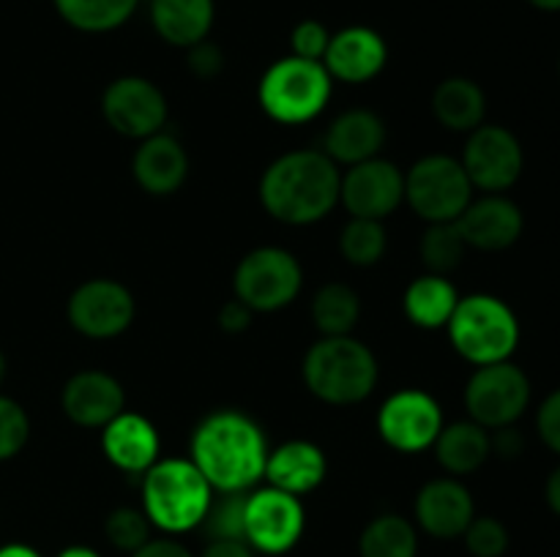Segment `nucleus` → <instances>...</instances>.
<instances>
[{"label":"nucleus","instance_id":"nucleus-14","mask_svg":"<svg viewBox=\"0 0 560 557\" xmlns=\"http://www.w3.org/2000/svg\"><path fill=\"white\" fill-rule=\"evenodd\" d=\"M135 295L115 278H88L66 304L71 328L88 339H115L135 322Z\"/></svg>","mask_w":560,"mask_h":557},{"label":"nucleus","instance_id":"nucleus-9","mask_svg":"<svg viewBox=\"0 0 560 557\" xmlns=\"http://www.w3.org/2000/svg\"><path fill=\"white\" fill-rule=\"evenodd\" d=\"M530 404V380L512 360L476 366L465 386V410L487 431L514 426Z\"/></svg>","mask_w":560,"mask_h":557},{"label":"nucleus","instance_id":"nucleus-44","mask_svg":"<svg viewBox=\"0 0 560 557\" xmlns=\"http://www.w3.org/2000/svg\"><path fill=\"white\" fill-rule=\"evenodd\" d=\"M545 500H547V506H550V511L556 513V517H560V464L552 470L550 478H547Z\"/></svg>","mask_w":560,"mask_h":557},{"label":"nucleus","instance_id":"nucleus-7","mask_svg":"<svg viewBox=\"0 0 560 557\" xmlns=\"http://www.w3.org/2000/svg\"><path fill=\"white\" fill-rule=\"evenodd\" d=\"M304 287V268L282 246H257L246 251L233 273L235 298L252 311H279L293 304Z\"/></svg>","mask_w":560,"mask_h":557},{"label":"nucleus","instance_id":"nucleus-3","mask_svg":"<svg viewBox=\"0 0 560 557\" xmlns=\"http://www.w3.org/2000/svg\"><path fill=\"white\" fill-rule=\"evenodd\" d=\"M306 388L326 404L348 407L372 396L377 386V358L364 342L350 336H320L301 364Z\"/></svg>","mask_w":560,"mask_h":557},{"label":"nucleus","instance_id":"nucleus-34","mask_svg":"<svg viewBox=\"0 0 560 557\" xmlns=\"http://www.w3.org/2000/svg\"><path fill=\"white\" fill-rule=\"evenodd\" d=\"M153 524L148 522L145 511L142 508H131V506H120L113 508L104 519V535H107L109 546L118 552H137L140 546H145L148 541L153 538L151 535Z\"/></svg>","mask_w":560,"mask_h":557},{"label":"nucleus","instance_id":"nucleus-45","mask_svg":"<svg viewBox=\"0 0 560 557\" xmlns=\"http://www.w3.org/2000/svg\"><path fill=\"white\" fill-rule=\"evenodd\" d=\"M0 557H42V555L27 544H5L0 546Z\"/></svg>","mask_w":560,"mask_h":557},{"label":"nucleus","instance_id":"nucleus-27","mask_svg":"<svg viewBox=\"0 0 560 557\" xmlns=\"http://www.w3.org/2000/svg\"><path fill=\"white\" fill-rule=\"evenodd\" d=\"M457 304V287L446 276H438V273H424V276L413 278L402 295L405 317L416 328H424V331L446 328Z\"/></svg>","mask_w":560,"mask_h":557},{"label":"nucleus","instance_id":"nucleus-28","mask_svg":"<svg viewBox=\"0 0 560 557\" xmlns=\"http://www.w3.org/2000/svg\"><path fill=\"white\" fill-rule=\"evenodd\" d=\"M419 530L402 513H381L370 519L359 535V557H416Z\"/></svg>","mask_w":560,"mask_h":557},{"label":"nucleus","instance_id":"nucleus-25","mask_svg":"<svg viewBox=\"0 0 560 557\" xmlns=\"http://www.w3.org/2000/svg\"><path fill=\"white\" fill-rule=\"evenodd\" d=\"M432 112L443 129L470 134L485 123L487 96L479 82L468 76H448L432 93Z\"/></svg>","mask_w":560,"mask_h":557},{"label":"nucleus","instance_id":"nucleus-1","mask_svg":"<svg viewBox=\"0 0 560 557\" xmlns=\"http://www.w3.org/2000/svg\"><path fill=\"white\" fill-rule=\"evenodd\" d=\"M268 440L241 410H213L191 431L189 459L213 491H249L266 475Z\"/></svg>","mask_w":560,"mask_h":557},{"label":"nucleus","instance_id":"nucleus-4","mask_svg":"<svg viewBox=\"0 0 560 557\" xmlns=\"http://www.w3.org/2000/svg\"><path fill=\"white\" fill-rule=\"evenodd\" d=\"M213 489L191 459H159L142 473V511L167 535L197 530L206 519Z\"/></svg>","mask_w":560,"mask_h":557},{"label":"nucleus","instance_id":"nucleus-38","mask_svg":"<svg viewBox=\"0 0 560 557\" xmlns=\"http://www.w3.org/2000/svg\"><path fill=\"white\" fill-rule=\"evenodd\" d=\"M186 66H189V71L197 80H213V76H219L224 71L222 47L208 42V38L191 44V47L186 49Z\"/></svg>","mask_w":560,"mask_h":557},{"label":"nucleus","instance_id":"nucleus-21","mask_svg":"<svg viewBox=\"0 0 560 557\" xmlns=\"http://www.w3.org/2000/svg\"><path fill=\"white\" fill-rule=\"evenodd\" d=\"M102 451L109 459V464L118 467L120 473L142 475L159 462L162 440H159L156 426L145 415L124 410L104 426Z\"/></svg>","mask_w":560,"mask_h":557},{"label":"nucleus","instance_id":"nucleus-31","mask_svg":"<svg viewBox=\"0 0 560 557\" xmlns=\"http://www.w3.org/2000/svg\"><path fill=\"white\" fill-rule=\"evenodd\" d=\"M419 251L427 271L438 273V276H446V273L457 271V268L463 265L468 244H465L457 222H438L424 229Z\"/></svg>","mask_w":560,"mask_h":557},{"label":"nucleus","instance_id":"nucleus-11","mask_svg":"<svg viewBox=\"0 0 560 557\" xmlns=\"http://www.w3.org/2000/svg\"><path fill=\"white\" fill-rule=\"evenodd\" d=\"M443 429V410L432 393L402 388L377 410V435L399 453H421L435 446Z\"/></svg>","mask_w":560,"mask_h":557},{"label":"nucleus","instance_id":"nucleus-23","mask_svg":"<svg viewBox=\"0 0 560 557\" xmlns=\"http://www.w3.org/2000/svg\"><path fill=\"white\" fill-rule=\"evenodd\" d=\"M328 462L320 446L312 440H288L279 448L268 451L266 475L268 486L288 491V495L304 497L315 491L326 481Z\"/></svg>","mask_w":560,"mask_h":557},{"label":"nucleus","instance_id":"nucleus-49","mask_svg":"<svg viewBox=\"0 0 560 557\" xmlns=\"http://www.w3.org/2000/svg\"><path fill=\"white\" fill-rule=\"evenodd\" d=\"M558 71H560V60H558Z\"/></svg>","mask_w":560,"mask_h":557},{"label":"nucleus","instance_id":"nucleus-43","mask_svg":"<svg viewBox=\"0 0 560 557\" xmlns=\"http://www.w3.org/2000/svg\"><path fill=\"white\" fill-rule=\"evenodd\" d=\"M200 557H257V552L252 549L246 541L222 538V541H208Z\"/></svg>","mask_w":560,"mask_h":557},{"label":"nucleus","instance_id":"nucleus-13","mask_svg":"<svg viewBox=\"0 0 560 557\" xmlns=\"http://www.w3.org/2000/svg\"><path fill=\"white\" fill-rule=\"evenodd\" d=\"M102 115L120 137L145 140L159 134L167 123V98L148 76L126 74L104 87Z\"/></svg>","mask_w":560,"mask_h":557},{"label":"nucleus","instance_id":"nucleus-15","mask_svg":"<svg viewBox=\"0 0 560 557\" xmlns=\"http://www.w3.org/2000/svg\"><path fill=\"white\" fill-rule=\"evenodd\" d=\"M339 202L353 218L383 222L405 202V173L381 156L353 164L339 180Z\"/></svg>","mask_w":560,"mask_h":557},{"label":"nucleus","instance_id":"nucleus-16","mask_svg":"<svg viewBox=\"0 0 560 557\" xmlns=\"http://www.w3.org/2000/svg\"><path fill=\"white\" fill-rule=\"evenodd\" d=\"M416 524L427 535L441 541L463 538L465 528L476 517V502L468 486L454 475L432 478L416 495Z\"/></svg>","mask_w":560,"mask_h":557},{"label":"nucleus","instance_id":"nucleus-24","mask_svg":"<svg viewBox=\"0 0 560 557\" xmlns=\"http://www.w3.org/2000/svg\"><path fill=\"white\" fill-rule=\"evenodd\" d=\"M217 16L213 0H151V25L159 38L173 47L189 49L208 38Z\"/></svg>","mask_w":560,"mask_h":557},{"label":"nucleus","instance_id":"nucleus-37","mask_svg":"<svg viewBox=\"0 0 560 557\" xmlns=\"http://www.w3.org/2000/svg\"><path fill=\"white\" fill-rule=\"evenodd\" d=\"M328 42H331V33H328V27L323 25V22L304 20L293 27V33H290V55L306 60H320L323 63Z\"/></svg>","mask_w":560,"mask_h":557},{"label":"nucleus","instance_id":"nucleus-17","mask_svg":"<svg viewBox=\"0 0 560 557\" xmlns=\"http://www.w3.org/2000/svg\"><path fill=\"white\" fill-rule=\"evenodd\" d=\"M60 407L71 424L104 429L115 415L126 410V391L107 371L82 369L66 380L60 391Z\"/></svg>","mask_w":560,"mask_h":557},{"label":"nucleus","instance_id":"nucleus-36","mask_svg":"<svg viewBox=\"0 0 560 557\" xmlns=\"http://www.w3.org/2000/svg\"><path fill=\"white\" fill-rule=\"evenodd\" d=\"M31 437V418L25 407L0 393V462L14 459Z\"/></svg>","mask_w":560,"mask_h":557},{"label":"nucleus","instance_id":"nucleus-46","mask_svg":"<svg viewBox=\"0 0 560 557\" xmlns=\"http://www.w3.org/2000/svg\"><path fill=\"white\" fill-rule=\"evenodd\" d=\"M58 557H102L96 549L91 546H66Z\"/></svg>","mask_w":560,"mask_h":557},{"label":"nucleus","instance_id":"nucleus-18","mask_svg":"<svg viewBox=\"0 0 560 557\" xmlns=\"http://www.w3.org/2000/svg\"><path fill=\"white\" fill-rule=\"evenodd\" d=\"M388 63L386 38L366 25H350L345 31L331 33L323 66L331 80L348 82V85H364L375 80Z\"/></svg>","mask_w":560,"mask_h":557},{"label":"nucleus","instance_id":"nucleus-6","mask_svg":"<svg viewBox=\"0 0 560 557\" xmlns=\"http://www.w3.org/2000/svg\"><path fill=\"white\" fill-rule=\"evenodd\" d=\"M334 80L320 60L288 55L271 63L262 74L257 98L262 112L284 126L310 123L326 109Z\"/></svg>","mask_w":560,"mask_h":557},{"label":"nucleus","instance_id":"nucleus-22","mask_svg":"<svg viewBox=\"0 0 560 557\" xmlns=\"http://www.w3.org/2000/svg\"><path fill=\"white\" fill-rule=\"evenodd\" d=\"M383 145H386V123L372 109H348L339 118L331 120L323 137V153L331 158L334 164H353L370 162V158L381 156Z\"/></svg>","mask_w":560,"mask_h":557},{"label":"nucleus","instance_id":"nucleus-32","mask_svg":"<svg viewBox=\"0 0 560 557\" xmlns=\"http://www.w3.org/2000/svg\"><path fill=\"white\" fill-rule=\"evenodd\" d=\"M386 246L388 235L383 229V222H372V218L350 216V222L339 233V254L355 268L377 265L386 254Z\"/></svg>","mask_w":560,"mask_h":557},{"label":"nucleus","instance_id":"nucleus-30","mask_svg":"<svg viewBox=\"0 0 560 557\" xmlns=\"http://www.w3.org/2000/svg\"><path fill=\"white\" fill-rule=\"evenodd\" d=\"M66 25L82 33H109L131 20L140 0H52Z\"/></svg>","mask_w":560,"mask_h":557},{"label":"nucleus","instance_id":"nucleus-19","mask_svg":"<svg viewBox=\"0 0 560 557\" xmlns=\"http://www.w3.org/2000/svg\"><path fill=\"white\" fill-rule=\"evenodd\" d=\"M457 227L468 249L503 251L517 244L525 218L517 202L509 200V197L485 194L479 200H470L463 216L457 218Z\"/></svg>","mask_w":560,"mask_h":557},{"label":"nucleus","instance_id":"nucleus-33","mask_svg":"<svg viewBox=\"0 0 560 557\" xmlns=\"http://www.w3.org/2000/svg\"><path fill=\"white\" fill-rule=\"evenodd\" d=\"M252 491V489H249ZM249 491H213V500L208 506L206 519H202V533L208 541L222 538H244V517H246V497Z\"/></svg>","mask_w":560,"mask_h":557},{"label":"nucleus","instance_id":"nucleus-2","mask_svg":"<svg viewBox=\"0 0 560 557\" xmlns=\"http://www.w3.org/2000/svg\"><path fill=\"white\" fill-rule=\"evenodd\" d=\"M339 180L342 173L323 151H290L268 164L257 194L268 216L304 227L339 205Z\"/></svg>","mask_w":560,"mask_h":557},{"label":"nucleus","instance_id":"nucleus-35","mask_svg":"<svg viewBox=\"0 0 560 557\" xmlns=\"http://www.w3.org/2000/svg\"><path fill=\"white\" fill-rule=\"evenodd\" d=\"M470 557H503L509 552V528L498 517H474L463 533Z\"/></svg>","mask_w":560,"mask_h":557},{"label":"nucleus","instance_id":"nucleus-42","mask_svg":"<svg viewBox=\"0 0 560 557\" xmlns=\"http://www.w3.org/2000/svg\"><path fill=\"white\" fill-rule=\"evenodd\" d=\"M129 557H195V555H191L189 546L180 544L175 535H164V538H151L145 546L131 552Z\"/></svg>","mask_w":560,"mask_h":557},{"label":"nucleus","instance_id":"nucleus-26","mask_svg":"<svg viewBox=\"0 0 560 557\" xmlns=\"http://www.w3.org/2000/svg\"><path fill=\"white\" fill-rule=\"evenodd\" d=\"M435 457L448 475H470L485 467L487 459L492 457L490 431L476 420H454L443 424L441 435L435 440Z\"/></svg>","mask_w":560,"mask_h":557},{"label":"nucleus","instance_id":"nucleus-47","mask_svg":"<svg viewBox=\"0 0 560 557\" xmlns=\"http://www.w3.org/2000/svg\"><path fill=\"white\" fill-rule=\"evenodd\" d=\"M528 3L541 11H560V0H528Z\"/></svg>","mask_w":560,"mask_h":557},{"label":"nucleus","instance_id":"nucleus-39","mask_svg":"<svg viewBox=\"0 0 560 557\" xmlns=\"http://www.w3.org/2000/svg\"><path fill=\"white\" fill-rule=\"evenodd\" d=\"M536 431H539L541 442L560 457V388L541 402L539 413H536Z\"/></svg>","mask_w":560,"mask_h":557},{"label":"nucleus","instance_id":"nucleus-12","mask_svg":"<svg viewBox=\"0 0 560 557\" xmlns=\"http://www.w3.org/2000/svg\"><path fill=\"white\" fill-rule=\"evenodd\" d=\"M459 164L468 173L474 189L485 194H503L523 175L525 153L506 126L481 123L468 134Z\"/></svg>","mask_w":560,"mask_h":557},{"label":"nucleus","instance_id":"nucleus-40","mask_svg":"<svg viewBox=\"0 0 560 557\" xmlns=\"http://www.w3.org/2000/svg\"><path fill=\"white\" fill-rule=\"evenodd\" d=\"M252 317H255V311H252L244 300L233 298L219 309L217 322L224 333H244L246 328L252 325Z\"/></svg>","mask_w":560,"mask_h":557},{"label":"nucleus","instance_id":"nucleus-8","mask_svg":"<svg viewBox=\"0 0 560 557\" xmlns=\"http://www.w3.org/2000/svg\"><path fill=\"white\" fill-rule=\"evenodd\" d=\"M474 200V183L459 158L432 153L405 173V202L427 224L457 222Z\"/></svg>","mask_w":560,"mask_h":557},{"label":"nucleus","instance_id":"nucleus-5","mask_svg":"<svg viewBox=\"0 0 560 557\" xmlns=\"http://www.w3.org/2000/svg\"><path fill=\"white\" fill-rule=\"evenodd\" d=\"M446 331L452 347L474 366L512 360L520 344L517 315L506 300L490 293H474L459 298Z\"/></svg>","mask_w":560,"mask_h":557},{"label":"nucleus","instance_id":"nucleus-29","mask_svg":"<svg viewBox=\"0 0 560 557\" xmlns=\"http://www.w3.org/2000/svg\"><path fill=\"white\" fill-rule=\"evenodd\" d=\"M361 320V298L350 284L328 282L312 298V322L320 336H350Z\"/></svg>","mask_w":560,"mask_h":557},{"label":"nucleus","instance_id":"nucleus-48","mask_svg":"<svg viewBox=\"0 0 560 557\" xmlns=\"http://www.w3.org/2000/svg\"><path fill=\"white\" fill-rule=\"evenodd\" d=\"M5 369H9V366H5V355H3V349H0V386H3V380H5Z\"/></svg>","mask_w":560,"mask_h":557},{"label":"nucleus","instance_id":"nucleus-41","mask_svg":"<svg viewBox=\"0 0 560 557\" xmlns=\"http://www.w3.org/2000/svg\"><path fill=\"white\" fill-rule=\"evenodd\" d=\"M523 435L514 426H501V429L490 431V448L501 459H517L523 453Z\"/></svg>","mask_w":560,"mask_h":557},{"label":"nucleus","instance_id":"nucleus-10","mask_svg":"<svg viewBox=\"0 0 560 557\" xmlns=\"http://www.w3.org/2000/svg\"><path fill=\"white\" fill-rule=\"evenodd\" d=\"M306 530V511L301 497L277 486H260L246 497L244 538L257 555H288Z\"/></svg>","mask_w":560,"mask_h":557},{"label":"nucleus","instance_id":"nucleus-20","mask_svg":"<svg viewBox=\"0 0 560 557\" xmlns=\"http://www.w3.org/2000/svg\"><path fill=\"white\" fill-rule=\"evenodd\" d=\"M131 173L145 194L170 197L189 178V153L178 137L159 131L140 140L131 158Z\"/></svg>","mask_w":560,"mask_h":557}]
</instances>
